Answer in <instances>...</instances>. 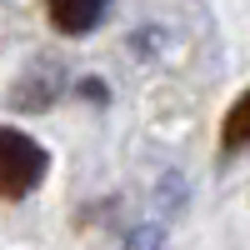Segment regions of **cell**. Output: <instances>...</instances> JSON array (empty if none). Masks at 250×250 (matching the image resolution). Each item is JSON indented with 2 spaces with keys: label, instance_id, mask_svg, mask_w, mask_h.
<instances>
[{
  "label": "cell",
  "instance_id": "obj_1",
  "mask_svg": "<svg viewBox=\"0 0 250 250\" xmlns=\"http://www.w3.org/2000/svg\"><path fill=\"white\" fill-rule=\"evenodd\" d=\"M50 170L45 145L30 140L25 130L0 125V200H25Z\"/></svg>",
  "mask_w": 250,
  "mask_h": 250
},
{
  "label": "cell",
  "instance_id": "obj_2",
  "mask_svg": "<svg viewBox=\"0 0 250 250\" xmlns=\"http://www.w3.org/2000/svg\"><path fill=\"white\" fill-rule=\"evenodd\" d=\"M105 10H110V0H45V15H50V25L60 35L95 30L100 20H105Z\"/></svg>",
  "mask_w": 250,
  "mask_h": 250
},
{
  "label": "cell",
  "instance_id": "obj_3",
  "mask_svg": "<svg viewBox=\"0 0 250 250\" xmlns=\"http://www.w3.org/2000/svg\"><path fill=\"white\" fill-rule=\"evenodd\" d=\"M220 150H225V155L250 150V90L230 105V115H225V125H220Z\"/></svg>",
  "mask_w": 250,
  "mask_h": 250
},
{
  "label": "cell",
  "instance_id": "obj_4",
  "mask_svg": "<svg viewBox=\"0 0 250 250\" xmlns=\"http://www.w3.org/2000/svg\"><path fill=\"white\" fill-rule=\"evenodd\" d=\"M125 250H160V230H135L125 240Z\"/></svg>",
  "mask_w": 250,
  "mask_h": 250
}]
</instances>
